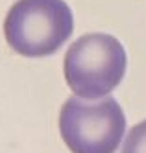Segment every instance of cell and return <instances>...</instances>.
Listing matches in <instances>:
<instances>
[{
	"mask_svg": "<svg viewBox=\"0 0 146 153\" xmlns=\"http://www.w3.org/2000/svg\"><path fill=\"white\" fill-rule=\"evenodd\" d=\"M122 153H146V120L130 129L122 146Z\"/></svg>",
	"mask_w": 146,
	"mask_h": 153,
	"instance_id": "4",
	"label": "cell"
},
{
	"mask_svg": "<svg viewBox=\"0 0 146 153\" xmlns=\"http://www.w3.org/2000/svg\"><path fill=\"white\" fill-rule=\"evenodd\" d=\"M126 50L109 33H87L65 53V79L70 91L87 100L113 92L126 74Z\"/></svg>",
	"mask_w": 146,
	"mask_h": 153,
	"instance_id": "2",
	"label": "cell"
},
{
	"mask_svg": "<svg viewBox=\"0 0 146 153\" xmlns=\"http://www.w3.org/2000/svg\"><path fill=\"white\" fill-rule=\"evenodd\" d=\"M126 116L115 98H69L59 113V133L72 153H115Z\"/></svg>",
	"mask_w": 146,
	"mask_h": 153,
	"instance_id": "3",
	"label": "cell"
},
{
	"mask_svg": "<svg viewBox=\"0 0 146 153\" xmlns=\"http://www.w3.org/2000/svg\"><path fill=\"white\" fill-rule=\"evenodd\" d=\"M72 30L74 17L65 0H17L4 20L7 45L24 57L52 56Z\"/></svg>",
	"mask_w": 146,
	"mask_h": 153,
	"instance_id": "1",
	"label": "cell"
}]
</instances>
